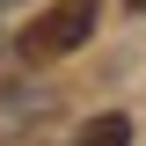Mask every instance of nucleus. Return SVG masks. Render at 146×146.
Listing matches in <instances>:
<instances>
[{"mask_svg": "<svg viewBox=\"0 0 146 146\" xmlns=\"http://www.w3.org/2000/svg\"><path fill=\"white\" fill-rule=\"evenodd\" d=\"M95 7L102 0H51L44 15H36V29H29V58H66V51H80L95 36Z\"/></svg>", "mask_w": 146, "mask_h": 146, "instance_id": "obj_1", "label": "nucleus"}, {"mask_svg": "<svg viewBox=\"0 0 146 146\" xmlns=\"http://www.w3.org/2000/svg\"><path fill=\"white\" fill-rule=\"evenodd\" d=\"M73 146H131V117H117V110H110V117H88Z\"/></svg>", "mask_w": 146, "mask_h": 146, "instance_id": "obj_2", "label": "nucleus"}, {"mask_svg": "<svg viewBox=\"0 0 146 146\" xmlns=\"http://www.w3.org/2000/svg\"><path fill=\"white\" fill-rule=\"evenodd\" d=\"M131 7H146V0H131Z\"/></svg>", "mask_w": 146, "mask_h": 146, "instance_id": "obj_3", "label": "nucleus"}]
</instances>
